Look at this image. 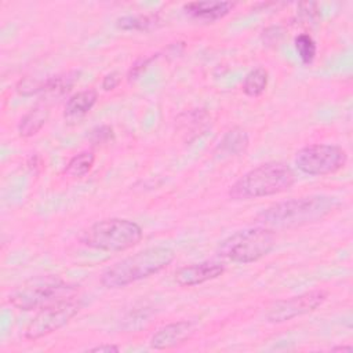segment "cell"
<instances>
[{
    "label": "cell",
    "instance_id": "cell-25",
    "mask_svg": "<svg viewBox=\"0 0 353 353\" xmlns=\"http://www.w3.org/2000/svg\"><path fill=\"white\" fill-rule=\"evenodd\" d=\"M119 350H120L119 346L112 343H102L90 349V352H95V353H117Z\"/></svg>",
    "mask_w": 353,
    "mask_h": 353
},
{
    "label": "cell",
    "instance_id": "cell-10",
    "mask_svg": "<svg viewBox=\"0 0 353 353\" xmlns=\"http://www.w3.org/2000/svg\"><path fill=\"white\" fill-rule=\"evenodd\" d=\"M79 76H80V72L72 70V72L48 77L46 80H36L32 77H26L17 84V91L25 97L33 95L37 92H44L57 98L69 92L72 87L76 84V81L79 80Z\"/></svg>",
    "mask_w": 353,
    "mask_h": 353
},
{
    "label": "cell",
    "instance_id": "cell-15",
    "mask_svg": "<svg viewBox=\"0 0 353 353\" xmlns=\"http://www.w3.org/2000/svg\"><path fill=\"white\" fill-rule=\"evenodd\" d=\"M50 117V106L47 102H39L34 105L18 123V134L22 138H30L36 135L47 123Z\"/></svg>",
    "mask_w": 353,
    "mask_h": 353
},
{
    "label": "cell",
    "instance_id": "cell-11",
    "mask_svg": "<svg viewBox=\"0 0 353 353\" xmlns=\"http://www.w3.org/2000/svg\"><path fill=\"white\" fill-rule=\"evenodd\" d=\"M223 272V263L216 261H203L179 268L174 274V280L181 287H193L214 280L222 276Z\"/></svg>",
    "mask_w": 353,
    "mask_h": 353
},
{
    "label": "cell",
    "instance_id": "cell-4",
    "mask_svg": "<svg viewBox=\"0 0 353 353\" xmlns=\"http://www.w3.org/2000/svg\"><path fill=\"white\" fill-rule=\"evenodd\" d=\"M143 237L142 228L130 219L108 218L94 222L80 234V243L99 251L120 252L137 245Z\"/></svg>",
    "mask_w": 353,
    "mask_h": 353
},
{
    "label": "cell",
    "instance_id": "cell-1",
    "mask_svg": "<svg viewBox=\"0 0 353 353\" xmlns=\"http://www.w3.org/2000/svg\"><path fill=\"white\" fill-rule=\"evenodd\" d=\"M336 205V201L328 196H303L279 201L263 208L255 215L254 222L273 232L279 229H292L324 219Z\"/></svg>",
    "mask_w": 353,
    "mask_h": 353
},
{
    "label": "cell",
    "instance_id": "cell-18",
    "mask_svg": "<svg viewBox=\"0 0 353 353\" xmlns=\"http://www.w3.org/2000/svg\"><path fill=\"white\" fill-rule=\"evenodd\" d=\"M248 135L244 130L234 127L229 130L221 139L218 149L226 152L228 154H240L244 153L248 148Z\"/></svg>",
    "mask_w": 353,
    "mask_h": 353
},
{
    "label": "cell",
    "instance_id": "cell-20",
    "mask_svg": "<svg viewBox=\"0 0 353 353\" xmlns=\"http://www.w3.org/2000/svg\"><path fill=\"white\" fill-rule=\"evenodd\" d=\"M157 18L153 15H125L116 21V26L123 30H148L156 23Z\"/></svg>",
    "mask_w": 353,
    "mask_h": 353
},
{
    "label": "cell",
    "instance_id": "cell-16",
    "mask_svg": "<svg viewBox=\"0 0 353 353\" xmlns=\"http://www.w3.org/2000/svg\"><path fill=\"white\" fill-rule=\"evenodd\" d=\"M176 120L179 124V130H182L188 135H192L196 132L199 134L204 132L210 125V116L203 109H193V110L181 113Z\"/></svg>",
    "mask_w": 353,
    "mask_h": 353
},
{
    "label": "cell",
    "instance_id": "cell-22",
    "mask_svg": "<svg viewBox=\"0 0 353 353\" xmlns=\"http://www.w3.org/2000/svg\"><path fill=\"white\" fill-rule=\"evenodd\" d=\"M113 139H114V132L110 125H99L91 130L90 132V141L92 145L109 143Z\"/></svg>",
    "mask_w": 353,
    "mask_h": 353
},
{
    "label": "cell",
    "instance_id": "cell-19",
    "mask_svg": "<svg viewBox=\"0 0 353 353\" xmlns=\"http://www.w3.org/2000/svg\"><path fill=\"white\" fill-rule=\"evenodd\" d=\"M95 161V154L91 150H83L74 154L66 164L63 174L70 178H83L90 172Z\"/></svg>",
    "mask_w": 353,
    "mask_h": 353
},
{
    "label": "cell",
    "instance_id": "cell-12",
    "mask_svg": "<svg viewBox=\"0 0 353 353\" xmlns=\"http://www.w3.org/2000/svg\"><path fill=\"white\" fill-rule=\"evenodd\" d=\"M194 332L192 321L179 320L160 327L150 338V346L156 350L172 349L185 343Z\"/></svg>",
    "mask_w": 353,
    "mask_h": 353
},
{
    "label": "cell",
    "instance_id": "cell-24",
    "mask_svg": "<svg viewBox=\"0 0 353 353\" xmlns=\"http://www.w3.org/2000/svg\"><path fill=\"white\" fill-rule=\"evenodd\" d=\"M120 81H121V76H120V73L119 72H110V73H108L105 77H103V80H102V88L105 90V91H112V90H114L119 84H120Z\"/></svg>",
    "mask_w": 353,
    "mask_h": 353
},
{
    "label": "cell",
    "instance_id": "cell-26",
    "mask_svg": "<svg viewBox=\"0 0 353 353\" xmlns=\"http://www.w3.org/2000/svg\"><path fill=\"white\" fill-rule=\"evenodd\" d=\"M332 352H352L353 350V347L352 346H335V347H332L331 349Z\"/></svg>",
    "mask_w": 353,
    "mask_h": 353
},
{
    "label": "cell",
    "instance_id": "cell-14",
    "mask_svg": "<svg viewBox=\"0 0 353 353\" xmlns=\"http://www.w3.org/2000/svg\"><path fill=\"white\" fill-rule=\"evenodd\" d=\"M98 92L94 88H85L73 94L65 105V119L76 121L84 117L97 103Z\"/></svg>",
    "mask_w": 353,
    "mask_h": 353
},
{
    "label": "cell",
    "instance_id": "cell-7",
    "mask_svg": "<svg viewBox=\"0 0 353 353\" xmlns=\"http://www.w3.org/2000/svg\"><path fill=\"white\" fill-rule=\"evenodd\" d=\"M347 154L345 149L336 145L313 143L299 149L295 153V167L306 175H330L346 165Z\"/></svg>",
    "mask_w": 353,
    "mask_h": 353
},
{
    "label": "cell",
    "instance_id": "cell-2",
    "mask_svg": "<svg viewBox=\"0 0 353 353\" xmlns=\"http://www.w3.org/2000/svg\"><path fill=\"white\" fill-rule=\"evenodd\" d=\"M175 259V252L163 245L149 247L108 266L99 277L105 288L127 287L165 269Z\"/></svg>",
    "mask_w": 353,
    "mask_h": 353
},
{
    "label": "cell",
    "instance_id": "cell-3",
    "mask_svg": "<svg viewBox=\"0 0 353 353\" xmlns=\"http://www.w3.org/2000/svg\"><path fill=\"white\" fill-rule=\"evenodd\" d=\"M295 172L283 161H268L243 174L230 188L232 200H254L287 192L295 183Z\"/></svg>",
    "mask_w": 353,
    "mask_h": 353
},
{
    "label": "cell",
    "instance_id": "cell-8",
    "mask_svg": "<svg viewBox=\"0 0 353 353\" xmlns=\"http://www.w3.org/2000/svg\"><path fill=\"white\" fill-rule=\"evenodd\" d=\"M83 307V302L74 296H68L50 303L30 320L25 330V338L37 341L66 325Z\"/></svg>",
    "mask_w": 353,
    "mask_h": 353
},
{
    "label": "cell",
    "instance_id": "cell-6",
    "mask_svg": "<svg viewBox=\"0 0 353 353\" xmlns=\"http://www.w3.org/2000/svg\"><path fill=\"white\" fill-rule=\"evenodd\" d=\"M276 245L273 230L255 226L234 232L221 241L218 255L234 263H252L266 256Z\"/></svg>",
    "mask_w": 353,
    "mask_h": 353
},
{
    "label": "cell",
    "instance_id": "cell-23",
    "mask_svg": "<svg viewBox=\"0 0 353 353\" xmlns=\"http://www.w3.org/2000/svg\"><path fill=\"white\" fill-rule=\"evenodd\" d=\"M154 58H156V55H152V57H149V58H141L139 61H137V62L132 65V68L130 69V72H128V80H130V81H131V80H135L142 72L146 70V68L149 66V63H150Z\"/></svg>",
    "mask_w": 353,
    "mask_h": 353
},
{
    "label": "cell",
    "instance_id": "cell-5",
    "mask_svg": "<svg viewBox=\"0 0 353 353\" xmlns=\"http://www.w3.org/2000/svg\"><path fill=\"white\" fill-rule=\"evenodd\" d=\"M76 291L77 285L62 280L59 276H36L15 287L8 295V302L19 310H33L73 296Z\"/></svg>",
    "mask_w": 353,
    "mask_h": 353
},
{
    "label": "cell",
    "instance_id": "cell-9",
    "mask_svg": "<svg viewBox=\"0 0 353 353\" xmlns=\"http://www.w3.org/2000/svg\"><path fill=\"white\" fill-rule=\"evenodd\" d=\"M327 296L328 292L324 290H310L299 295L279 299L268 307L265 319L268 323L273 324L290 321L295 317L317 310L327 301Z\"/></svg>",
    "mask_w": 353,
    "mask_h": 353
},
{
    "label": "cell",
    "instance_id": "cell-17",
    "mask_svg": "<svg viewBox=\"0 0 353 353\" xmlns=\"http://www.w3.org/2000/svg\"><path fill=\"white\" fill-rule=\"evenodd\" d=\"M268 81H269L268 70L262 66H258L245 74L241 84V90L247 97L256 98L263 94V91L268 87Z\"/></svg>",
    "mask_w": 353,
    "mask_h": 353
},
{
    "label": "cell",
    "instance_id": "cell-13",
    "mask_svg": "<svg viewBox=\"0 0 353 353\" xmlns=\"http://www.w3.org/2000/svg\"><path fill=\"white\" fill-rule=\"evenodd\" d=\"M234 7L236 3L232 1H189L183 4V11L193 19L214 22L226 17Z\"/></svg>",
    "mask_w": 353,
    "mask_h": 353
},
{
    "label": "cell",
    "instance_id": "cell-21",
    "mask_svg": "<svg viewBox=\"0 0 353 353\" xmlns=\"http://www.w3.org/2000/svg\"><path fill=\"white\" fill-rule=\"evenodd\" d=\"M294 46H295L296 54H298L299 59L302 61V63L310 65L314 61L316 54H317V47L310 34H307V33L298 34L294 40Z\"/></svg>",
    "mask_w": 353,
    "mask_h": 353
}]
</instances>
